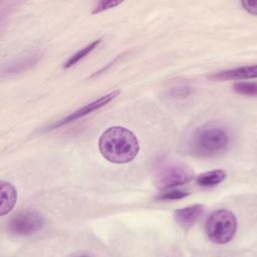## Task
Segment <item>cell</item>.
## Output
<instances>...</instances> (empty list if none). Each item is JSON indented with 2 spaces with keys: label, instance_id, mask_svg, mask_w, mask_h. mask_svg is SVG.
I'll return each mask as SVG.
<instances>
[{
  "label": "cell",
  "instance_id": "15",
  "mask_svg": "<svg viewBox=\"0 0 257 257\" xmlns=\"http://www.w3.org/2000/svg\"><path fill=\"white\" fill-rule=\"evenodd\" d=\"M121 2L120 1H100L96 4V6L94 7V9L92 10V14H96V13H99V12H102L104 10H107V9H110V8H113L117 5H119Z\"/></svg>",
  "mask_w": 257,
  "mask_h": 257
},
{
  "label": "cell",
  "instance_id": "8",
  "mask_svg": "<svg viewBox=\"0 0 257 257\" xmlns=\"http://www.w3.org/2000/svg\"><path fill=\"white\" fill-rule=\"evenodd\" d=\"M256 65L251 66H241L233 69H228L214 73L210 76L214 80H235V79H248L256 77Z\"/></svg>",
  "mask_w": 257,
  "mask_h": 257
},
{
  "label": "cell",
  "instance_id": "4",
  "mask_svg": "<svg viewBox=\"0 0 257 257\" xmlns=\"http://www.w3.org/2000/svg\"><path fill=\"white\" fill-rule=\"evenodd\" d=\"M194 177L195 173L189 166L178 162H167L157 169L155 184L158 189L166 191L185 185Z\"/></svg>",
  "mask_w": 257,
  "mask_h": 257
},
{
  "label": "cell",
  "instance_id": "12",
  "mask_svg": "<svg viewBox=\"0 0 257 257\" xmlns=\"http://www.w3.org/2000/svg\"><path fill=\"white\" fill-rule=\"evenodd\" d=\"M100 43V39L94 40L91 43H89L88 45H86L85 47L81 48L80 50H78L77 52H75L72 56L69 57V59L63 64V68H69L71 66H73L74 64H76L78 61H80L82 58H84L87 54H89L94 48H96V46Z\"/></svg>",
  "mask_w": 257,
  "mask_h": 257
},
{
  "label": "cell",
  "instance_id": "9",
  "mask_svg": "<svg viewBox=\"0 0 257 257\" xmlns=\"http://www.w3.org/2000/svg\"><path fill=\"white\" fill-rule=\"evenodd\" d=\"M17 202V191L12 184L6 181H1V216L10 212Z\"/></svg>",
  "mask_w": 257,
  "mask_h": 257
},
{
  "label": "cell",
  "instance_id": "1",
  "mask_svg": "<svg viewBox=\"0 0 257 257\" xmlns=\"http://www.w3.org/2000/svg\"><path fill=\"white\" fill-rule=\"evenodd\" d=\"M101 155L114 164L132 162L140 151V145L133 132L123 126H111L105 130L98 141Z\"/></svg>",
  "mask_w": 257,
  "mask_h": 257
},
{
  "label": "cell",
  "instance_id": "6",
  "mask_svg": "<svg viewBox=\"0 0 257 257\" xmlns=\"http://www.w3.org/2000/svg\"><path fill=\"white\" fill-rule=\"evenodd\" d=\"M118 93H119L118 90H113V91H111V92H109V93H107V94H105V95H103V96L97 98L96 100H93V101H91V102L85 104L84 106L78 108L77 110H75V111H73L72 113L68 114V115L65 116L64 118H62V119L58 120L57 122L51 124L48 130L57 128V127H59V126H62V125L67 124V123H69V122H72V121H74V120H76V119H79V118H81V117H83V116H85V115L91 113V112L94 111V110H97V109L101 108L102 106H104V105H106L108 102H110L112 99H114V98L118 95Z\"/></svg>",
  "mask_w": 257,
  "mask_h": 257
},
{
  "label": "cell",
  "instance_id": "13",
  "mask_svg": "<svg viewBox=\"0 0 257 257\" xmlns=\"http://www.w3.org/2000/svg\"><path fill=\"white\" fill-rule=\"evenodd\" d=\"M190 194L189 191L187 190H182V189H169L164 191L162 194H160L157 199L158 200H163V201H173V200H180L185 197H187Z\"/></svg>",
  "mask_w": 257,
  "mask_h": 257
},
{
  "label": "cell",
  "instance_id": "3",
  "mask_svg": "<svg viewBox=\"0 0 257 257\" xmlns=\"http://www.w3.org/2000/svg\"><path fill=\"white\" fill-rule=\"evenodd\" d=\"M237 230L235 215L228 210L221 209L213 212L206 221L205 231L207 237L215 244L230 242Z\"/></svg>",
  "mask_w": 257,
  "mask_h": 257
},
{
  "label": "cell",
  "instance_id": "5",
  "mask_svg": "<svg viewBox=\"0 0 257 257\" xmlns=\"http://www.w3.org/2000/svg\"><path fill=\"white\" fill-rule=\"evenodd\" d=\"M44 225V218L37 212L25 210L13 215L8 222V230L15 236H28L39 231Z\"/></svg>",
  "mask_w": 257,
  "mask_h": 257
},
{
  "label": "cell",
  "instance_id": "7",
  "mask_svg": "<svg viewBox=\"0 0 257 257\" xmlns=\"http://www.w3.org/2000/svg\"><path fill=\"white\" fill-rule=\"evenodd\" d=\"M204 211V206L201 204L191 205L174 212V219L182 228L188 229L198 220Z\"/></svg>",
  "mask_w": 257,
  "mask_h": 257
},
{
  "label": "cell",
  "instance_id": "11",
  "mask_svg": "<svg viewBox=\"0 0 257 257\" xmlns=\"http://www.w3.org/2000/svg\"><path fill=\"white\" fill-rule=\"evenodd\" d=\"M226 178V173L223 170H213L199 175L196 178V183L201 187H213L220 184Z\"/></svg>",
  "mask_w": 257,
  "mask_h": 257
},
{
  "label": "cell",
  "instance_id": "14",
  "mask_svg": "<svg viewBox=\"0 0 257 257\" xmlns=\"http://www.w3.org/2000/svg\"><path fill=\"white\" fill-rule=\"evenodd\" d=\"M233 89L239 94L249 96H255L257 93V86L255 82H236Z\"/></svg>",
  "mask_w": 257,
  "mask_h": 257
},
{
  "label": "cell",
  "instance_id": "2",
  "mask_svg": "<svg viewBox=\"0 0 257 257\" xmlns=\"http://www.w3.org/2000/svg\"><path fill=\"white\" fill-rule=\"evenodd\" d=\"M229 143L230 137L224 126L208 123L195 131L190 140L189 148L194 156L213 158L225 153Z\"/></svg>",
  "mask_w": 257,
  "mask_h": 257
},
{
  "label": "cell",
  "instance_id": "10",
  "mask_svg": "<svg viewBox=\"0 0 257 257\" xmlns=\"http://www.w3.org/2000/svg\"><path fill=\"white\" fill-rule=\"evenodd\" d=\"M39 59V54H29V55H25L17 60H15L14 62H11L8 64L7 68L3 70V72H7V73H16L19 71H23L26 70L30 67H32L34 64L37 63Z\"/></svg>",
  "mask_w": 257,
  "mask_h": 257
},
{
  "label": "cell",
  "instance_id": "16",
  "mask_svg": "<svg viewBox=\"0 0 257 257\" xmlns=\"http://www.w3.org/2000/svg\"><path fill=\"white\" fill-rule=\"evenodd\" d=\"M242 5L244 6V8L251 14L255 15L256 14V6H257V2L256 1H247V2H242Z\"/></svg>",
  "mask_w": 257,
  "mask_h": 257
}]
</instances>
